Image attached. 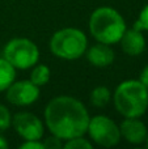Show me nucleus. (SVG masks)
<instances>
[{
  "instance_id": "nucleus-20",
  "label": "nucleus",
  "mask_w": 148,
  "mask_h": 149,
  "mask_svg": "<svg viewBox=\"0 0 148 149\" xmlns=\"http://www.w3.org/2000/svg\"><path fill=\"white\" fill-rule=\"evenodd\" d=\"M138 80L148 89V64L140 71V74H139V79Z\"/></svg>"
},
{
  "instance_id": "nucleus-19",
  "label": "nucleus",
  "mask_w": 148,
  "mask_h": 149,
  "mask_svg": "<svg viewBox=\"0 0 148 149\" xmlns=\"http://www.w3.org/2000/svg\"><path fill=\"white\" fill-rule=\"evenodd\" d=\"M20 149H45V145L41 140H25L20 145Z\"/></svg>"
},
{
  "instance_id": "nucleus-16",
  "label": "nucleus",
  "mask_w": 148,
  "mask_h": 149,
  "mask_svg": "<svg viewBox=\"0 0 148 149\" xmlns=\"http://www.w3.org/2000/svg\"><path fill=\"white\" fill-rule=\"evenodd\" d=\"M12 126V114L5 105L0 103V132L7 131Z\"/></svg>"
},
{
  "instance_id": "nucleus-14",
  "label": "nucleus",
  "mask_w": 148,
  "mask_h": 149,
  "mask_svg": "<svg viewBox=\"0 0 148 149\" xmlns=\"http://www.w3.org/2000/svg\"><path fill=\"white\" fill-rule=\"evenodd\" d=\"M50 77H51V71L47 67L46 64H38L37 63L34 67H31V72H30V80L33 84H36L37 86H43L47 82L50 81Z\"/></svg>"
},
{
  "instance_id": "nucleus-4",
  "label": "nucleus",
  "mask_w": 148,
  "mask_h": 149,
  "mask_svg": "<svg viewBox=\"0 0 148 149\" xmlns=\"http://www.w3.org/2000/svg\"><path fill=\"white\" fill-rule=\"evenodd\" d=\"M49 49L54 56L63 60L80 59L88 49L85 33L77 28H63L51 36Z\"/></svg>"
},
{
  "instance_id": "nucleus-5",
  "label": "nucleus",
  "mask_w": 148,
  "mask_h": 149,
  "mask_svg": "<svg viewBox=\"0 0 148 149\" xmlns=\"http://www.w3.org/2000/svg\"><path fill=\"white\" fill-rule=\"evenodd\" d=\"M3 58L16 70H29L39 60V49L29 38H12L3 49Z\"/></svg>"
},
{
  "instance_id": "nucleus-11",
  "label": "nucleus",
  "mask_w": 148,
  "mask_h": 149,
  "mask_svg": "<svg viewBox=\"0 0 148 149\" xmlns=\"http://www.w3.org/2000/svg\"><path fill=\"white\" fill-rule=\"evenodd\" d=\"M92 65L97 68H106L113 64L115 59V54L110 45H105L101 42H97L96 45L88 47L84 54Z\"/></svg>"
},
{
  "instance_id": "nucleus-8",
  "label": "nucleus",
  "mask_w": 148,
  "mask_h": 149,
  "mask_svg": "<svg viewBox=\"0 0 148 149\" xmlns=\"http://www.w3.org/2000/svg\"><path fill=\"white\" fill-rule=\"evenodd\" d=\"M41 95V89L30 80L13 81L5 90V100L13 106H30L37 102Z\"/></svg>"
},
{
  "instance_id": "nucleus-7",
  "label": "nucleus",
  "mask_w": 148,
  "mask_h": 149,
  "mask_svg": "<svg viewBox=\"0 0 148 149\" xmlns=\"http://www.w3.org/2000/svg\"><path fill=\"white\" fill-rule=\"evenodd\" d=\"M12 127L24 140H41L45 134L43 122L33 113L21 111L12 116Z\"/></svg>"
},
{
  "instance_id": "nucleus-21",
  "label": "nucleus",
  "mask_w": 148,
  "mask_h": 149,
  "mask_svg": "<svg viewBox=\"0 0 148 149\" xmlns=\"http://www.w3.org/2000/svg\"><path fill=\"white\" fill-rule=\"evenodd\" d=\"M8 148V141L3 135H0V149H7Z\"/></svg>"
},
{
  "instance_id": "nucleus-22",
  "label": "nucleus",
  "mask_w": 148,
  "mask_h": 149,
  "mask_svg": "<svg viewBox=\"0 0 148 149\" xmlns=\"http://www.w3.org/2000/svg\"><path fill=\"white\" fill-rule=\"evenodd\" d=\"M146 147L148 148V137H147V140H146Z\"/></svg>"
},
{
  "instance_id": "nucleus-12",
  "label": "nucleus",
  "mask_w": 148,
  "mask_h": 149,
  "mask_svg": "<svg viewBox=\"0 0 148 149\" xmlns=\"http://www.w3.org/2000/svg\"><path fill=\"white\" fill-rule=\"evenodd\" d=\"M16 80V68L0 56V93L5 92L10 84Z\"/></svg>"
},
{
  "instance_id": "nucleus-3",
  "label": "nucleus",
  "mask_w": 148,
  "mask_h": 149,
  "mask_svg": "<svg viewBox=\"0 0 148 149\" xmlns=\"http://www.w3.org/2000/svg\"><path fill=\"white\" fill-rule=\"evenodd\" d=\"M89 33L97 42L115 45L127 29L123 16L112 7H98L89 17Z\"/></svg>"
},
{
  "instance_id": "nucleus-15",
  "label": "nucleus",
  "mask_w": 148,
  "mask_h": 149,
  "mask_svg": "<svg viewBox=\"0 0 148 149\" xmlns=\"http://www.w3.org/2000/svg\"><path fill=\"white\" fill-rule=\"evenodd\" d=\"M63 147L67 149H92L93 148V143L89 141L84 136H77L66 140L63 143Z\"/></svg>"
},
{
  "instance_id": "nucleus-9",
  "label": "nucleus",
  "mask_w": 148,
  "mask_h": 149,
  "mask_svg": "<svg viewBox=\"0 0 148 149\" xmlns=\"http://www.w3.org/2000/svg\"><path fill=\"white\" fill-rule=\"evenodd\" d=\"M121 139L126 140L133 145L144 144L148 137L147 126L139 118H125L119 124Z\"/></svg>"
},
{
  "instance_id": "nucleus-13",
  "label": "nucleus",
  "mask_w": 148,
  "mask_h": 149,
  "mask_svg": "<svg viewBox=\"0 0 148 149\" xmlns=\"http://www.w3.org/2000/svg\"><path fill=\"white\" fill-rule=\"evenodd\" d=\"M89 100H91V103L94 106V107L104 109L105 106L112 101V93H110V90L108 89L106 86L98 85V86H96L91 92Z\"/></svg>"
},
{
  "instance_id": "nucleus-1",
  "label": "nucleus",
  "mask_w": 148,
  "mask_h": 149,
  "mask_svg": "<svg viewBox=\"0 0 148 149\" xmlns=\"http://www.w3.org/2000/svg\"><path fill=\"white\" fill-rule=\"evenodd\" d=\"M45 126L50 134L63 141L84 136L88 130L89 113L84 103L72 95H57L45 107Z\"/></svg>"
},
{
  "instance_id": "nucleus-18",
  "label": "nucleus",
  "mask_w": 148,
  "mask_h": 149,
  "mask_svg": "<svg viewBox=\"0 0 148 149\" xmlns=\"http://www.w3.org/2000/svg\"><path fill=\"white\" fill-rule=\"evenodd\" d=\"M43 145H45V149H58V148L63 147V140L54 136V135H51V136L47 137L43 141Z\"/></svg>"
},
{
  "instance_id": "nucleus-6",
  "label": "nucleus",
  "mask_w": 148,
  "mask_h": 149,
  "mask_svg": "<svg viewBox=\"0 0 148 149\" xmlns=\"http://www.w3.org/2000/svg\"><path fill=\"white\" fill-rule=\"evenodd\" d=\"M87 134L94 144L104 148L115 147L121 141L119 126L106 115H94L89 118Z\"/></svg>"
},
{
  "instance_id": "nucleus-10",
  "label": "nucleus",
  "mask_w": 148,
  "mask_h": 149,
  "mask_svg": "<svg viewBox=\"0 0 148 149\" xmlns=\"http://www.w3.org/2000/svg\"><path fill=\"white\" fill-rule=\"evenodd\" d=\"M122 51L128 56H139L144 52L147 46L146 37L143 36V31L138 29H126L122 38L119 41Z\"/></svg>"
},
{
  "instance_id": "nucleus-2",
  "label": "nucleus",
  "mask_w": 148,
  "mask_h": 149,
  "mask_svg": "<svg viewBox=\"0 0 148 149\" xmlns=\"http://www.w3.org/2000/svg\"><path fill=\"white\" fill-rule=\"evenodd\" d=\"M112 100L123 118H140L148 110V89L139 80H125L118 84Z\"/></svg>"
},
{
  "instance_id": "nucleus-17",
  "label": "nucleus",
  "mask_w": 148,
  "mask_h": 149,
  "mask_svg": "<svg viewBox=\"0 0 148 149\" xmlns=\"http://www.w3.org/2000/svg\"><path fill=\"white\" fill-rule=\"evenodd\" d=\"M134 28L142 31H148V4L144 5L143 9L140 10L138 20L134 24Z\"/></svg>"
}]
</instances>
